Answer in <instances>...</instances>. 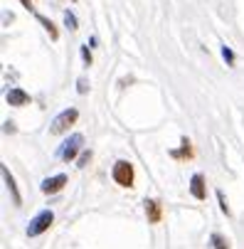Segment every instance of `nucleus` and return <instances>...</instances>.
Wrapping results in <instances>:
<instances>
[{"label": "nucleus", "instance_id": "f257e3e1", "mask_svg": "<svg viewBox=\"0 0 244 249\" xmlns=\"http://www.w3.org/2000/svg\"><path fill=\"white\" fill-rule=\"evenodd\" d=\"M54 222V212L52 210H42L40 215H35L27 225V237H40L42 232H47Z\"/></svg>", "mask_w": 244, "mask_h": 249}, {"label": "nucleus", "instance_id": "f03ea898", "mask_svg": "<svg viewBox=\"0 0 244 249\" xmlns=\"http://www.w3.org/2000/svg\"><path fill=\"white\" fill-rule=\"evenodd\" d=\"M82 148H84V136H82V133H72V136H69L64 143H62V148H59L57 156H59L64 163H72Z\"/></svg>", "mask_w": 244, "mask_h": 249}, {"label": "nucleus", "instance_id": "7ed1b4c3", "mask_svg": "<svg viewBox=\"0 0 244 249\" xmlns=\"http://www.w3.org/2000/svg\"><path fill=\"white\" fill-rule=\"evenodd\" d=\"M111 178H114L121 188H133V180H136L133 165H131L128 160H116V163H114V170H111Z\"/></svg>", "mask_w": 244, "mask_h": 249}, {"label": "nucleus", "instance_id": "20e7f679", "mask_svg": "<svg viewBox=\"0 0 244 249\" xmlns=\"http://www.w3.org/2000/svg\"><path fill=\"white\" fill-rule=\"evenodd\" d=\"M77 119H79V111H77V109H64L59 116H54V121H52V126H50V133H54V136L64 133L69 126L77 124Z\"/></svg>", "mask_w": 244, "mask_h": 249}, {"label": "nucleus", "instance_id": "39448f33", "mask_svg": "<svg viewBox=\"0 0 244 249\" xmlns=\"http://www.w3.org/2000/svg\"><path fill=\"white\" fill-rule=\"evenodd\" d=\"M64 185H67V175H64V173H59V175L45 178L42 185H40V190H42L45 195H57V193H59Z\"/></svg>", "mask_w": 244, "mask_h": 249}, {"label": "nucleus", "instance_id": "423d86ee", "mask_svg": "<svg viewBox=\"0 0 244 249\" xmlns=\"http://www.w3.org/2000/svg\"><path fill=\"white\" fill-rule=\"evenodd\" d=\"M190 193L195 200H205L207 197V188H205V175L202 173H195L190 178Z\"/></svg>", "mask_w": 244, "mask_h": 249}, {"label": "nucleus", "instance_id": "0eeeda50", "mask_svg": "<svg viewBox=\"0 0 244 249\" xmlns=\"http://www.w3.org/2000/svg\"><path fill=\"white\" fill-rule=\"evenodd\" d=\"M143 205H146V217H148V222H151V225H158V222L163 220V207H160V202H158V200H146Z\"/></svg>", "mask_w": 244, "mask_h": 249}, {"label": "nucleus", "instance_id": "6e6552de", "mask_svg": "<svg viewBox=\"0 0 244 249\" xmlns=\"http://www.w3.org/2000/svg\"><path fill=\"white\" fill-rule=\"evenodd\" d=\"M5 99H8L10 106H27V104H30V94L22 91L20 87H13V89L5 94Z\"/></svg>", "mask_w": 244, "mask_h": 249}, {"label": "nucleus", "instance_id": "1a4fd4ad", "mask_svg": "<svg viewBox=\"0 0 244 249\" xmlns=\"http://www.w3.org/2000/svg\"><path fill=\"white\" fill-rule=\"evenodd\" d=\"M0 170H3V180H5L8 190L13 193V200H15V205H22V195H20V190H17V185H15V178H13V173L8 170V165H3Z\"/></svg>", "mask_w": 244, "mask_h": 249}, {"label": "nucleus", "instance_id": "9d476101", "mask_svg": "<svg viewBox=\"0 0 244 249\" xmlns=\"http://www.w3.org/2000/svg\"><path fill=\"white\" fill-rule=\"evenodd\" d=\"M183 148L180 151H170V158H175V160H190L192 158V143H190V138L183 136Z\"/></svg>", "mask_w": 244, "mask_h": 249}, {"label": "nucleus", "instance_id": "9b49d317", "mask_svg": "<svg viewBox=\"0 0 244 249\" xmlns=\"http://www.w3.org/2000/svg\"><path fill=\"white\" fill-rule=\"evenodd\" d=\"M35 18H37V22L50 32V37H52V40H57V37H59V32H57V27H54V22H52V20H47V18H45V15H40V13H35Z\"/></svg>", "mask_w": 244, "mask_h": 249}, {"label": "nucleus", "instance_id": "f8f14e48", "mask_svg": "<svg viewBox=\"0 0 244 249\" xmlns=\"http://www.w3.org/2000/svg\"><path fill=\"white\" fill-rule=\"evenodd\" d=\"M210 242H212V249H229V242L222 234H217V232L210 237Z\"/></svg>", "mask_w": 244, "mask_h": 249}, {"label": "nucleus", "instance_id": "ddd939ff", "mask_svg": "<svg viewBox=\"0 0 244 249\" xmlns=\"http://www.w3.org/2000/svg\"><path fill=\"white\" fill-rule=\"evenodd\" d=\"M64 25H67L69 30H77V27H79V22H77V18H74L72 10H64Z\"/></svg>", "mask_w": 244, "mask_h": 249}, {"label": "nucleus", "instance_id": "4468645a", "mask_svg": "<svg viewBox=\"0 0 244 249\" xmlns=\"http://www.w3.org/2000/svg\"><path fill=\"white\" fill-rule=\"evenodd\" d=\"M222 57H225V62H227L229 67H232V64H234V59H237V57H234V52H232V47H227V45H222Z\"/></svg>", "mask_w": 244, "mask_h": 249}, {"label": "nucleus", "instance_id": "2eb2a0df", "mask_svg": "<svg viewBox=\"0 0 244 249\" xmlns=\"http://www.w3.org/2000/svg\"><path fill=\"white\" fill-rule=\"evenodd\" d=\"M79 52H82L84 67H91V50H89V45H82V47H79Z\"/></svg>", "mask_w": 244, "mask_h": 249}, {"label": "nucleus", "instance_id": "dca6fc26", "mask_svg": "<svg viewBox=\"0 0 244 249\" xmlns=\"http://www.w3.org/2000/svg\"><path fill=\"white\" fill-rule=\"evenodd\" d=\"M217 200H220V210L229 217V205H227V200H225V193H222V190H217Z\"/></svg>", "mask_w": 244, "mask_h": 249}, {"label": "nucleus", "instance_id": "f3484780", "mask_svg": "<svg viewBox=\"0 0 244 249\" xmlns=\"http://www.w3.org/2000/svg\"><path fill=\"white\" fill-rule=\"evenodd\" d=\"M77 91H79V94H87V91H89V82H87L84 77L77 79Z\"/></svg>", "mask_w": 244, "mask_h": 249}, {"label": "nucleus", "instance_id": "a211bd4d", "mask_svg": "<svg viewBox=\"0 0 244 249\" xmlns=\"http://www.w3.org/2000/svg\"><path fill=\"white\" fill-rule=\"evenodd\" d=\"M89 160H91V151H82V156H79L77 165H79V168H84V165H87Z\"/></svg>", "mask_w": 244, "mask_h": 249}, {"label": "nucleus", "instance_id": "6ab92c4d", "mask_svg": "<svg viewBox=\"0 0 244 249\" xmlns=\"http://www.w3.org/2000/svg\"><path fill=\"white\" fill-rule=\"evenodd\" d=\"M20 3L25 5V10H27V13H35V5H32V0H20Z\"/></svg>", "mask_w": 244, "mask_h": 249}, {"label": "nucleus", "instance_id": "aec40b11", "mask_svg": "<svg viewBox=\"0 0 244 249\" xmlns=\"http://www.w3.org/2000/svg\"><path fill=\"white\" fill-rule=\"evenodd\" d=\"M5 133H15V124H13V121L5 124Z\"/></svg>", "mask_w": 244, "mask_h": 249}]
</instances>
